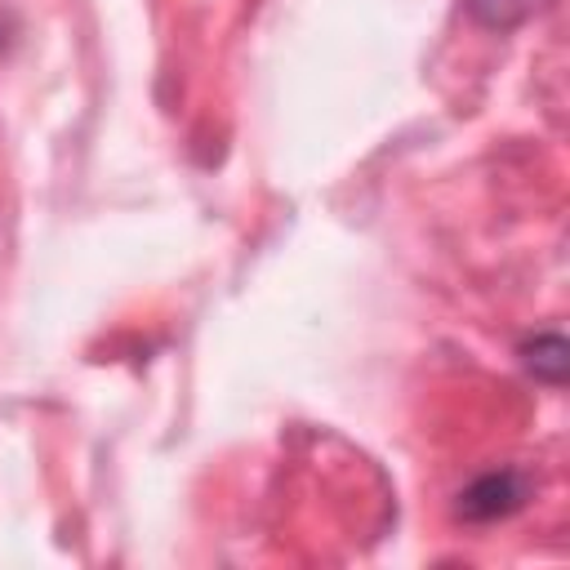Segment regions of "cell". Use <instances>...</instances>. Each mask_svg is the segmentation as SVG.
<instances>
[{
  "label": "cell",
  "mask_w": 570,
  "mask_h": 570,
  "mask_svg": "<svg viewBox=\"0 0 570 570\" xmlns=\"http://www.w3.org/2000/svg\"><path fill=\"white\" fill-rule=\"evenodd\" d=\"M525 499H530L525 472H517V468H494V472L472 476V481L459 490L454 517H459V521H472V525H490V521L512 517Z\"/></svg>",
  "instance_id": "6da1fadb"
},
{
  "label": "cell",
  "mask_w": 570,
  "mask_h": 570,
  "mask_svg": "<svg viewBox=\"0 0 570 570\" xmlns=\"http://www.w3.org/2000/svg\"><path fill=\"white\" fill-rule=\"evenodd\" d=\"M543 4H548V0H468V13H472L481 27L508 31V27L525 22V18H534Z\"/></svg>",
  "instance_id": "3957f363"
},
{
  "label": "cell",
  "mask_w": 570,
  "mask_h": 570,
  "mask_svg": "<svg viewBox=\"0 0 570 570\" xmlns=\"http://www.w3.org/2000/svg\"><path fill=\"white\" fill-rule=\"evenodd\" d=\"M521 361L534 379L543 383H566V370H570V343L561 334H534L525 347H521Z\"/></svg>",
  "instance_id": "7a4b0ae2"
}]
</instances>
